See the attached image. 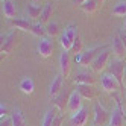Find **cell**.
Masks as SVG:
<instances>
[{"label":"cell","instance_id":"6da1fadb","mask_svg":"<svg viewBox=\"0 0 126 126\" xmlns=\"http://www.w3.org/2000/svg\"><path fill=\"white\" fill-rule=\"evenodd\" d=\"M78 35L79 33H78V28H76V26L75 24H68L67 28L64 29V32L61 33V37H59V43H61L62 49L70 52V49H71V46H73V43H75Z\"/></svg>","mask_w":126,"mask_h":126},{"label":"cell","instance_id":"7a4b0ae2","mask_svg":"<svg viewBox=\"0 0 126 126\" xmlns=\"http://www.w3.org/2000/svg\"><path fill=\"white\" fill-rule=\"evenodd\" d=\"M114 97H115V100H117V106L112 110L111 112V117H110V122H108V125L110 126H123L125 122H126V115L123 112V106H122V100H120V97L117 96L115 93H112Z\"/></svg>","mask_w":126,"mask_h":126},{"label":"cell","instance_id":"3957f363","mask_svg":"<svg viewBox=\"0 0 126 126\" xmlns=\"http://www.w3.org/2000/svg\"><path fill=\"white\" fill-rule=\"evenodd\" d=\"M103 47H91V49H87L84 50L82 53H79V55L75 56V61L78 62V64H80L82 67H88L93 64V61L96 59V56L100 53Z\"/></svg>","mask_w":126,"mask_h":126},{"label":"cell","instance_id":"277c9868","mask_svg":"<svg viewBox=\"0 0 126 126\" xmlns=\"http://www.w3.org/2000/svg\"><path fill=\"white\" fill-rule=\"evenodd\" d=\"M108 70H110V75H112L117 80L120 82V85L123 87V78H125V62L123 59H112L110 64H108Z\"/></svg>","mask_w":126,"mask_h":126},{"label":"cell","instance_id":"5b68a950","mask_svg":"<svg viewBox=\"0 0 126 126\" xmlns=\"http://www.w3.org/2000/svg\"><path fill=\"white\" fill-rule=\"evenodd\" d=\"M17 40H18V33L17 31H12L6 35V37H2V46H0V52L2 55H9V53L15 49L17 46Z\"/></svg>","mask_w":126,"mask_h":126},{"label":"cell","instance_id":"8992f818","mask_svg":"<svg viewBox=\"0 0 126 126\" xmlns=\"http://www.w3.org/2000/svg\"><path fill=\"white\" fill-rule=\"evenodd\" d=\"M100 85H102V90H103V91H106V93H115V91H119V90L122 88L120 82L112 75H110V73H105L102 76Z\"/></svg>","mask_w":126,"mask_h":126},{"label":"cell","instance_id":"52a82bcc","mask_svg":"<svg viewBox=\"0 0 126 126\" xmlns=\"http://www.w3.org/2000/svg\"><path fill=\"white\" fill-rule=\"evenodd\" d=\"M111 112H108L100 103L94 105V126H103L106 122H110Z\"/></svg>","mask_w":126,"mask_h":126},{"label":"cell","instance_id":"ba28073f","mask_svg":"<svg viewBox=\"0 0 126 126\" xmlns=\"http://www.w3.org/2000/svg\"><path fill=\"white\" fill-rule=\"evenodd\" d=\"M108 59H110V50H108V49H102L100 53L96 56V59L93 61V64H91L93 70L94 71H102L108 65Z\"/></svg>","mask_w":126,"mask_h":126},{"label":"cell","instance_id":"9c48e42d","mask_svg":"<svg viewBox=\"0 0 126 126\" xmlns=\"http://www.w3.org/2000/svg\"><path fill=\"white\" fill-rule=\"evenodd\" d=\"M53 47H55V46H53L52 38L44 37V38H41V41L38 43L37 50H38V53H40L41 58H49V56H52V53H53Z\"/></svg>","mask_w":126,"mask_h":126},{"label":"cell","instance_id":"30bf717a","mask_svg":"<svg viewBox=\"0 0 126 126\" xmlns=\"http://www.w3.org/2000/svg\"><path fill=\"white\" fill-rule=\"evenodd\" d=\"M88 122V108H80L79 111H76L75 114H71L70 119V125L71 126H85Z\"/></svg>","mask_w":126,"mask_h":126},{"label":"cell","instance_id":"8fae6325","mask_svg":"<svg viewBox=\"0 0 126 126\" xmlns=\"http://www.w3.org/2000/svg\"><path fill=\"white\" fill-rule=\"evenodd\" d=\"M80 108H82V96H80L76 90H73V91L70 93V97H68V105H67V110L75 114L76 111H79Z\"/></svg>","mask_w":126,"mask_h":126},{"label":"cell","instance_id":"7c38bea8","mask_svg":"<svg viewBox=\"0 0 126 126\" xmlns=\"http://www.w3.org/2000/svg\"><path fill=\"white\" fill-rule=\"evenodd\" d=\"M112 55L117 59H125L126 58V47H125V44H123V41L119 35L112 40Z\"/></svg>","mask_w":126,"mask_h":126},{"label":"cell","instance_id":"4fadbf2b","mask_svg":"<svg viewBox=\"0 0 126 126\" xmlns=\"http://www.w3.org/2000/svg\"><path fill=\"white\" fill-rule=\"evenodd\" d=\"M76 91L82 96V99H88V100L97 97V91L93 85H76Z\"/></svg>","mask_w":126,"mask_h":126},{"label":"cell","instance_id":"5bb4252c","mask_svg":"<svg viewBox=\"0 0 126 126\" xmlns=\"http://www.w3.org/2000/svg\"><path fill=\"white\" fill-rule=\"evenodd\" d=\"M68 53L70 52L64 50L59 56V70H61V75L64 78H67L70 75V55Z\"/></svg>","mask_w":126,"mask_h":126},{"label":"cell","instance_id":"9a60e30c","mask_svg":"<svg viewBox=\"0 0 126 126\" xmlns=\"http://www.w3.org/2000/svg\"><path fill=\"white\" fill-rule=\"evenodd\" d=\"M2 9H3V15L8 20H14L17 17V8H15L14 0H5L2 3Z\"/></svg>","mask_w":126,"mask_h":126},{"label":"cell","instance_id":"2e32d148","mask_svg":"<svg viewBox=\"0 0 126 126\" xmlns=\"http://www.w3.org/2000/svg\"><path fill=\"white\" fill-rule=\"evenodd\" d=\"M9 24L15 29H20V31H26V32H33V24L24 18H14V20H9Z\"/></svg>","mask_w":126,"mask_h":126},{"label":"cell","instance_id":"e0dca14e","mask_svg":"<svg viewBox=\"0 0 126 126\" xmlns=\"http://www.w3.org/2000/svg\"><path fill=\"white\" fill-rule=\"evenodd\" d=\"M62 82H64V76L62 75H56L55 79L52 80V84H50V90H49V96L53 99V97H56L59 93H61V88H62Z\"/></svg>","mask_w":126,"mask_h":126},{"label":"cell","instance_id":"ac0fdd59","mask_svg":"<svg viewBox=\"0 0 126 126\" xmlns=\"http://www.w3.org/2000/svg\"><path fill=\"white\" fill-rule=\"evenodd\" d=\"M96 79L93 78L91 73H85V71H80L75 76V84L76 85H94Z\"/></svg>","mask_w":126,"mask_h":126},{"label":"cell","instance_id":"d6986e66","mask_svg":"<svg viewBox=\"0 0 126 126\" xmlns=\"http://www.w3.org/2000/svg\"><path fill=\"white\" fill-rule=\"evenodd\" d=\"M68 97H70V94L67 96L65 93H59L56 97H53V105H55L58 110H61V111H64V108H67V105H68Z\"/></svg>","mask_w":126,"mask_h":126},{"label":"cell","instance_id":"ffe728a7","mask_svg":"<svg viewBox=\"0 0 126 126\" xmlns=\"http://www.w3.org/2000/svg\"><path fill=\"white\" fill-rule=\"evenodd\" d=\"M20 90L24 94H32L33 90H35V84L31 78H23L20 80Z\"/></svg>","mask_w":126,"mask_h":126},{"label":"cell","instance_id":"44dd1931","mask_svg":"<svg viewBox=\"0 0 126 126\" xmlns=\"http://www.w3.org/2000/svg\"><path fill=\"white\" fill-rule=\"evenodd\" d=\"M11 119H12V125L14 126H28V123H26V120H24V115H23V112L18 110V108H15V110L12 111Z\"/></svg>","mask_w":126,"mask_h":126},{"label":"cell","instance_id":"7402d4cb","mask_svg":"<svg viewBox=\"0 0 126 126\" xmlns=\"http://www.w3.org/2000/svg\"><path fill=\"white\" fill-rule=\"evenodd\" d=\"M26 12H28V17L31 20H40L43 8H40L37 5H28V6H26Z\"/></svg>","mask_w":126,"mask_h":126},{"label":"cell","instance_id":"603a6c76","mask_svg":"<svg viewBox=\"0 0 126 126\" xmlns=\"http://www.w3.org/2000/svg\"><path fill=\"white\" fill-rule=\"evenodd\" d=\"M112 15L115 17H126V0H119L112 8Z\"/></svg>","mask_w":126,"mask_h":126},{"label":"cell","instance_id":"cb8c5ba5","mask_svg":"<svg viewBox=\"0 0 126 126\" xmlns=\"http://www.w3.org/2000/svg\"><path fill=\"white\" fill-rule=\"evenodd\" d=\"M97 8H99L97 0H87L85 3L80 5V9H82L85 14H93V12H96Z\"/></svg>","mask_w":126,"mask_h":126},{"label":"cell","instance_id":"d4e9b609","mask_svg":"<svg viewBox=\"0 0 126 126\" xmlns=\"http://www.w3.org/2000/svg\"><path fill=\"white\" fill-rule=\"evenodd\" d=\"M52 12H53V5H52V3H46V6L43 8L41 17H40V23H41V24L47 23V21H49V18L52 17Z\"/></svg>","mask_w":126,"mask_h":126},{"label":"cell","instance_id":"484cf974","mask_svg":"<svg viewBox=\"0 0 126 126\" xmlns=\"http://www.w3.org/2000/svg\"><path fill=\"white\" fill-rule=\"evenodd\" d=\"M46 33L49 35V37H55V35H58L59 33V26H58V23L56 21H50V23H47L46 24Z\"/></svg>","mask_w":126,"mask_h":126},{"label":"cell","instance_id":"4316f807","mask_svg":"<svg viewBox=\"0 0 126 126\" xmlns=\"http://www.w3.org/2000/svg\"><path fill=\"white\" fill-rule=\"evenodd\" d=\"M82 46H84V44H82V38L78 35L75 43H73V46H71V49H70V53H75V55H76V53H78V55L82 53Z\"/></svg>","mask_w":126,"mask_h":126},{"label":"cell","instance_id":"83f0119b","mask_svg":"<svg viewBox=\"0 0 126 126\" xmlns=\"http://www.w3.org/2000/svg\"><path fill=\"white\" fill-rule=\"evenodd\" d=\"M58 114L55 112V110H52V111H47L46 115H44V122H43V126H52L53 120H55V117Z\"/></svg>","mask_w":126,"mask_h":126},{"label":"cell","instance_id":"f1b7e54d","mask_svg":"<svg viewBox=\"0 0 126 126\" xmlns=\"http://www.w3.org/2000/svg\"><path fill=\"white\" fill-rule=\"evenodd\" d=\"M8 117V106L6 105H0V119H6Z\"/></svg>","mask_w":126,"mask_h":126},{"label":"cell","instance_id":"f546056e","mask_svg":"<svg viewBox=\"0 0 126 126\" xmlns=\"http://www.w3.org/2000/svg\"><path fill=\"white\" fill-rule=\"evenodd\" d=\"M0 126H14V125H12V119H11V117L0 119Z\"/></svg>","mask_w":126,"mask_h":126},{"label":"cell","instance_id":"4dcf8cb0","mask_svg":"<svg viewBox=\"0 0 126 126\" xmlns=\"http://www.w3.org/2000/svg\"><path fill=\"white\" fill-rule=\"evenodd\" d=\"M61 125H62V115H61V114H58V115L55 117V120H53L52 126H61Z\"/></svg>","mask_w":126,"mask_h":126},{"label":"cell","instance_id":"1f68e13d","mask_svg":"<svg viewBox=\"0 0 126 126\" xmlns=\"http://www.w3.org/2000/svg\"><path fill=\"white\" fill-rule=\"evenodd\" d=\"M119 37L122 38V41H123V44H125V47H126V32H125L123 29L119 32Z\"/></svg>","mask_w":126,"mask_h":126},{"label":"cell","instance_id":"d6a6232c","mask_svg":"<svg viewBox=\"0 0 126 126\" xmlns=\"http://www.w3.org/2000/svg\"><path fill=\"white\" fill-rule=\"evenodd\" d=\"M85 2H87V0H75V3H76V5H79V6L82 5V3H85Z\"/></svg>","mask_w":126,"mask_h":126},{"label":"cell","instance_id":"836d02e7","mask_svg":"<svg viewBox=\"0 0 126 126\" xmlns=\"http://www.w3.org/2000/svg\"><path fill=\"white\" fill-rule=\"evenodd\" d=\"M123 31L126 32V18H125V23H123Z\"/></svg>","mask_w":126,"mask_h":126},{"label":"cell","instance_id":"e575fe53","mask_svg":"<svg viewBox=\"0 0 126 126\" xmlns=\"http://www.w3.org/2000/svg\"><path fill=\"white\" fill-rule=\"evenodd\" d=\"M103 2H105V0H97V3H99V5H102Z\"/></svg>","mask_w":126,"mask_h":126},{"label":"cell","instance_id":"d590c367","mask_svg":"<svg viewBox=\"0 0 126 126\" xmlns=\"http://www.w3.org/2000/svg\"><path fill=\"white\" fill-rule=\"evenodd\" d=\"M125 80H126V70H125Z\"/></svg>","mask_w":126,"mask_h":126},{"label":"cell","instance_id":"8d00e7d4","mask_svg":"<svg viewBox=\"0 0 126 126\" xmlns=\"http://www.w3.org/2000/svg\"><path fill=\"white\" fill-rule=\"evenodd\" d=\"M32 2H38V0H32Z\"/></svg>","mask_w":126,"mask_h":126},{"label":"cell","instance_id":"74e56055","mask_svg":"<svg viewBox=\"0 0 126 126\" xmlns=\"http://www.w3.org/2000/svg\"><path fill=\"white\" fill-rule=\"evenodd\" d=\"M3 2H5V0H2V3H3Z\"/></svg>","mask_w":126,"mask_h":126}]
</instances>
